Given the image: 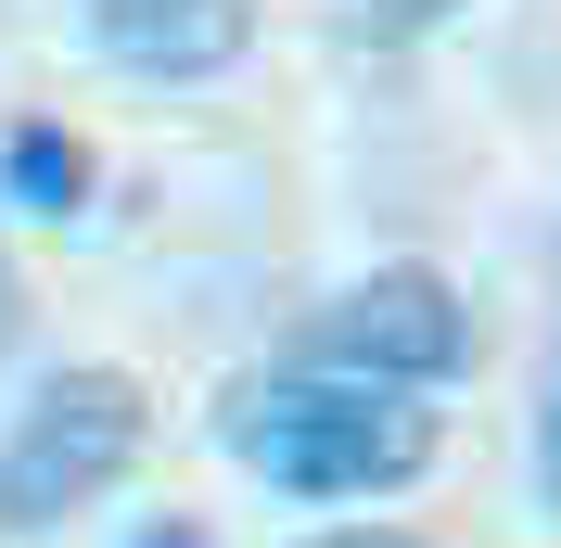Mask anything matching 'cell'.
<instances>
[{
	"instance_id": "obj_1",
	"label": "cell",
	"mask_w": 561,
	"mask_h": 548,
	"mask_svg": "<svg viewBox=\"0 0 561 548\" xmlns=\"http://www.w3.org/2000/svg\"><path fill=\"white\" fill-rule=\"evenodd\" d=\"M217 434L280 498H396L409 472H434L421 383H357V370H307V357L230 383L217 396Z\"/></svg>"
},
{
	"instance_id": "obj_2",
	"label": "cell",
	"mask_w": 561,
	"mask_h": 548,
	"mask_svg": "<svg viewBox=\"0 0 561 548\" xmlns=\"http://www.w3.org/2000/svg\"><path fill=\"white\" fill-rule=\"evenodd\" d=\"M140 434H153V409L128 370H51L0 434V536H51L90 498H115L140 472Z\"/></svg>"
},
{
	"instance_id": "obj_3",
	"label": "cell",
	"mask_w": 561,
	"mask_h": 548,
	"mask_svg": "<svg viewBox=\"0 0 561 548\" xmlns=\"http://www.w3.org/2000/svg\"><path fill=\"white\" fill-rule=\"evenodd\" d=\"M472 357V307L447 269H370L307 319V370H357V383H434Z\"/></svg>"
},
{
	"instance_id": "obj_4",
	"label": "cell",
	"mask_w": 561,
	"mask_h": 548,
	"mask_svg": "<svg viewBox=\"0 0 561 548\" xmlns=\"http://www.w3.org/2000/svg\"><path fill=\"white\" fill-rule=\"evenodd\" d=\"M77 26L128 77H217L255 52V0H77Z\"/></svg>"
},
{
	"instance_id": "obj_5",
	"label": "cell",
	"mask_w": 561,
	"mask_h": 548,
	"mask_svg": "<svg viewBox=\"0 0 561 548\" xmlns=\"http://www.w3.org/2000/svg\"><path fill=\"white\" fill-rule=\"evenodd\" d=\"M0 192H13L26 217H77L90 205V153H77L51 115H26V128H0Z\"/></svg>"
},
{
	"instance_id": "obj_6",
	"label": "cell",
	"mask_w": 561,
	"mask_h": 548,
	"mask_svg": "<svg viewBox=\"0 0 561 548\" xmlns=\"http://www.w3.org/2000/svg\"><path fill=\"white\" fill-rule=\"evenodd\" d=\"M26 332V281H13V255H0V344Z\"/></svg>"
},
{
	"instance_id": "obj_7",
	"label": "cell",
	"mask_w": 561,
	"mask_h": 548,
	"mask_svg": "<svg viewBox=\"0 0 561 548\" xmlns=\"http://www.w3.org/2000/svg\"><path fill=\"white\" fill-rule=\"evenodd\" d=\"M383 26H434V13H459V0H370Z\"/></svg>"
},
{
	"instance_id": "obj_8",
	"label": "cell",
	"mask_w": 561,
	"mask_h": 548,
	"mask_svg": "<svg viewBox=\"0 0 561 548\" xmlns=\"http://www.w3.org/2000/svg\"><path fill=\"white\" fill-rule=\"evenodd\" d=\"M140 548H205V523H153V536H140Z\"/></svg>"
},
{
	"instance_id": "obj_9",
	"label": "cell",
	"mask_w": 561,
	"mask_h": 548,
	"mask_svg": "<svg viewBox=\"0 0 561 548\" xmlns=\"http://www.w3.org/2000/svg\"><path fill=\"white\" fill-rule=\"evenodd\" d=\"M307 548H421V536H307Z\"/></svg>"
},
{
	"instance_id": "obj_10",
	"label": "cell",
	"mask_w": 561,
	"mask_h": 548,
	"mask_svg": "<svg viewBox=\"0 0 561 548\" xmlns=\"http://www.w3.org/2000/svg\"><path fill=\"white\" fill-rule=\"evenodd\" d=\"M549 498H561V409H549Z\"/></svg>"
}]
</instances>
